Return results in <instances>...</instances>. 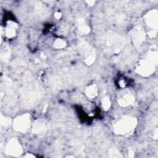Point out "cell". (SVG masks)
<instances>
[{
    "instance_id": "5b68a950",
    "label": "cell",
    "mask_w": 158,
    "mask_h": 158,
    "mask_svg": "<svg viewBox=\"0 0 158 158\" xmlns=\"http://www.w3.org/2000/svg\"><path fill=\"white\" fill-rule=\"evenodd\" d=\"M146 23L148 25V27L153 28L154 30L157 29V12L156 10H154L149 12L146 16L145 19Z\"/></svg>"
},
{
    "instance_id": "30bf717a",
    "label": "cell",
    "mask_w": 158,
    "mask_h": 158,
    "mask_svg": "<svg viewBox=\"0 0 158 158\" xmlns=\"http://www.w3.org/2000/svg\"><path fill=\"white\" fill-rule=\"evenodd\" d=\"M6 35L8 38H12L15 35V28L12 25L8 27L6 30Z\"/></svg>"
},
{
    "instance_id": "52a82bcc",
    "label": "cell",
    "mask_w": 158,
    "mask_h": 158,
    "mask_svg": "<svg viewBox=\"0 0 158 158\" xmlns=\"http://www.w3.org/2000/svg\"><path fill=\"white\" fill-rule=\"evenodd\" d=\"M135 101L134 96L131 94H125L121 97L118 101V104L122 106H127L131 104Z\"/></svg>"
},
{
    "instance_id": "277c9868",
    "label": "cell",
    "mask_w": 158,
    "mask_h": 158,
    "mask_svg": "<svg viewBox=\"0 0 158 158\" xmlns=\"http://www.w3.org/2000/svg\"><path fill=\"white\" fill-rule=\"evenodd\" d=\"M6 152L12 156H19L22 154V147L16 139L9 140L6 147Z\"/></svg>"
},
{
    "instance_id": "7a4b0ae2",
    "label": "cell",
    "mask_w": 158,
    "mask_h": 158,
    "mask_svg": "<svg viewBox=\"0 0 158 158\" xmlns=\"http://www.w3.org/2000/svg\"><path fill=\"white\" fill-rule=\"evenodd\" d=\"M136 122V119L133 117H123L115 124L114 131L118 135H128L133 131Z\"/></svg>"
},
{
    "instance_id": "6da1fadb",
    "label": "cell",
    "mask_w": 158,
    "mask_h": 158,
    "mask_svg": "<svg viewBox=\"0 0 158 158\" xmlns=\"http://www.w3.org/2000/svg\"><path fill=\"white\" fill-rule=\"evenodd\" d=\"M157 53L151 52L148 56L141 60L137 67L138 73L144 76H148L151 75L155 69V65L157 60Z\"/></svg>"
},
{
    "instance_id": "5bb4252c",
    "label": "cell",
    "mask_w": 158,
    "mask_h": 158,
    "mask_svg": "<svg viewBox=\"0 0 158 158\" xmlns=\"http://www.w3.org/2000/svg\"><path fill=\"white\" fill-rule=\"evenodd\" d=\"M94 59L95 57L93 55V54H90L88 56V57L86 58L85 59V62L88 65H90L94 61Z\"/></svg>"
},
{
    "instance_id": "7c38bea8",
    "label": "cell",
    "mask_w": 158,
    "mask_h": 158,
    "mask_svg": "<svg viewBox=\"0 0 158 158\" xmlns=\"http://www.w3.org/2000/svg\"><path fill=\"white\" fill-rule=\"evenodd\" d=\"M65 41L61 39H57L54 43V46L56 48H62L65 46Z\"/></svg>"
},
{
    "instance_id": "8fae6325",
    "label": "cell",
    "mask_w": 158,
    "mask_h": 158,
    "mask_svg": "<svg viewBox=\"0 0 158 158\" xmlns=\"http://www.w3.org/2000/svg\"><path fill=\"white\" fill-rule=\"evenodd\" d=\"M109 156L110 157H121L122 155L115 148H111L109 151Z\"/></svg>"
},
{
    "instance_id": "9c48e42d",
    "label": "cell",
    "mask_w": 158,
    "mask_h": 158,
    "mask_svg": "<svg viewBox=\"0 0 158 158\" xmlns=\"http://www.w3.org/2000/svg\"><path fill=\"white\" fill-rule=\"evenodd\" d=\"M85 93L89 98H94L98 94V88L96 85H91L86 88Z\"/></svg>"
},
{
    "instance_id": "4fadbf2b",
    "label": "cell",
    "mask_w": 158,
    "mask_h": 158,
    "mask_svg": "<svg viewBox=\"0 0 158 158\" xmlns=\"http://www.w3.org/2000/svg\"><path fill=\"white\" fill-rule=\"evenodd\" d=\"M102 106L103 108L106 110H108L110 106V101L108 97H104L102 99Z\"/></svg>"
},
{
    "instance_id": "9a60e30c",
    "label": "cell",
    "mask_w": 158,
    "mask_h": 158,
    "mask_svg": "<svg viewBox=\"0 0 158 158\" xmlns=\"http://www.w3.org/2000/svg\"><path fill=\"white\" fill-rule=\"evenodd\" d=\"M54 16H55V17H56L57 19H59L60 18V17H61V14L59 13V12H56V13L55 14Z\"/></svg>"
},
{
    "instance_id": "3957f363",
    "label": "cell",
    "mask_w": 158,
    "mask_h": 158,
    "mask_svg": "<svg viewBox=\"0 0 158 158\" xmlns=\"http://www.w3.org/2000/svg\"><path fill=\"white\" fill-rule=\"evenodd\" d=\"M14 129L20 132L26 131L30 127V115L28 114L21 115L14 120Z\"/></svg>"
},
{
    "instance_id": "8992f818",
    "label": "cell",
    "mask_w": 158,
    "mask_h": 158,
    "mask_svg": "<svg viewBox=\"0 0 158 158\" xmlns=\"http://www.w3.org/2000/svg\"><path fill=\"white\" fill-rule=\"evenodd\" d=\"M132 37L135 44L139 46L145 38V33L143 29L140 27L136 28L133 31Z\"/></svg>"
},
{
    "instance_id": "ba28073f",
    "label": "cell",
    "mask_w": 158,
    "mask_h": 158,
    "mask_svg": "<svg viewBox=\"0 0 158 158\" xmlns=\"http://www.w3.org/2000/svg\"><path fill=\"white\" fill-rule=\"evenodd\" d=\"M46 128L45 121L44 120L38 119L35 121L33 125V131L36 133H41L44 131Z\"/></svg>"
}]
</instances>
